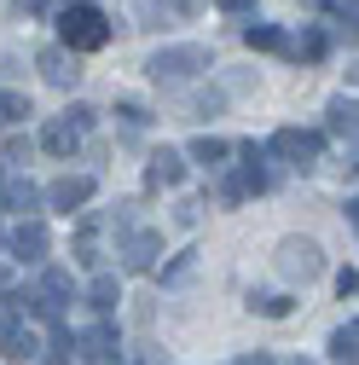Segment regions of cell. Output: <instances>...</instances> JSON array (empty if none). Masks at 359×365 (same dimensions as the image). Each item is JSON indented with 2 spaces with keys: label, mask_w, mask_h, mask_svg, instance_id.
<instances>
[{
  "label": "cell",
  "mask_w": 359,
  "mask_h": 365,
  "mask_svg": "<svg viewBox=\"0 0 359 365\" xmlns=\"http://www.w3.org/2000/svg\"><path fill=\"white\" fill-rule=\"evenodd\" d=\"M110 41V18L99 12V6H87V0H70V6L58 12V47L64 53H99Z\"/></svg>",
  "instance_id": "6da1fadb"
},
{
  "label": "cell",
  "mask_w": 359,
  "mask_h": 365,
  "mask_svg": "<svg viewBox=\"0 0 359 365\" xmlns=\"http://www.w3.org/2000/svg\"><path fill=\"white\" fill-rule=\"evenodd\" d=\"M145 70H151V81H192V76L214 70V53L197 47V41H186V47H157Z\"/></svg>",
  "instance_id": "7a4b0ae2"
},
{
  "label": "cell",
  "mask_w": 359,
  "mask_h": 365,
  "mask_svg": "<svg viewBox=\"0 0 359 365\" xmlns=\"http://www.w3.org/2000/svg\"><path fill=\"white\" fill-rule=\"evenodd\" d=\"M261 151L279 157V163H290V168H313V163L325 157V133H313V128H279Z\"/></svg>",
  "instance_id": "3957f363"
},
{
  "label": "cell",
  "mask_w": 359,
  "mask_h": 365,
  "mask_svg": "<svg viewBox=\"0 0 359 365\" xmlns=\"http://www.w3.org/2000/svg\"><path fill=\"white\" fill-rule=\"evenodd\" d=\"M273 261H279V272H284L290 284H313V279L325 272V250L313 244V238H284Z\"/></svg>",
  "instance_id": "277c9868"
},
{
  "label": "cell",
  "mask_w": 359,
  "mask_h": 365,
  "mask_svg": "<svg viewBox=\"0 0 359 365\" xmlns=\"http://www.w3.org/2000/svg\"><path fill=\"white\" fill-rule=\"evenodd\" d=\"M157 255H162V232H157V226H133V232L116 238V261H122V272H151Z\"/></svg>",
  "instance_id": "5b68a950"
},
{
  "label": "cell",
  "mask_w": 359,
  "mask_h": 365,
  "mask_svg": "<svg viewBox=\"0 0 359 365\" xmlns=\"http://www.w3.org/2000/svg\"><path fill=\"white\" fill-rule=\"evenodd\" d=\"M6 250H12L18 261L41 267V261L53 255V232H47V220H18V226H12V238H6Z\"/></svg>",
  "instance_id": "8992f818"
},
{
  "label": "cell",
  "mask_w": 359,
  "mask_h": 365,
  "mask_svg": "<svg viewBox=\"0 0 359 365\" xmlns=\"http://www.w3.org/2000/svg\"><path fill=\"white\" fill-rule=\"evenodd\" d=\"M93 192H99V180H93V174H64V180H53L41 197H47L53 209L70 215V209H87V203H93Z\"/></svg>",
  "instance_id": "52a82bcc"
},
{
  "label": "cell",
  "mask_w": 359,
  "mask_h": 365,
  "mask_svg": "<svg viewBox=\"0 0 359 365\" xmlns=\"http://www.w3.org/2000/svg\"><path fill=\"white\" fill-rule=\"evenodd\" d=\"M35 354H41L35 331L24 325V319H12V313H0V359H35Z\"/></svg>",
  "instance_id": "ba28073f"
},
{
  "label": "cell",
  "mask_w": 359,
  "mask_h": 365,
  "mask_svg": "<svg viewBox=\"0 0 359 365\" xmlns=\"http://www.w3.org/2000/svg\"><path fill=\"white\" fill-rule=\"evenodd\" d=\"M47 203L35 180H0V209H12L18 220H35V209Z\"/></svg>",
  "instance_id": "9c48e42d"
},
{
  "label": "cell",
  "mask_w": 359,
  "mask_h": 365,
  "mask_svg": "<svg viewBox=\"0 0 359 365\" xmlns=\"http://www.w3.org/2000/svg\"><path fill=\"white\" fill-rule=\"evenodd\" d=\"M76 348H81L87 359H99V365H116V348H122V336H116V325H110V319H99L93 331H81V336H76Z\"/></svg>",
  "instance_id": "30bf717a"
},
{
  "label": "cell",
  "mask_w": 359,
  "mask_h": 365,
  "mask_svg": "<svg viewBox=\"0 0 359 365\" xmlns=\"http://www.w3.org/2000/svg\"><path fill=\"white\" fill-rule=\"evenodd\" d=\"M35 64H41V76H47L53 87H76V81H81L76 53H64V47H41V53H35Z\"/></svg>",
  "instance_id": "8fae6325"
},
{
  "label": "cell",
  "mask_w": 359,
  "mask_h": 365,
  "mask_svg": "<svg viewBox=\"0 0 359 365\" xmlns=\"http://www.w3.org/2000/svg\"><path fill=\"white\" fill-rule=\"evenodd\" d=\"M284 53H290L296 64H319V58L331 53V35H325V29H301L296 41H284Z\"/></svg>",
  "instance_id": "7c38bea8"
},
{
  "label": "cell",
  "mask_w": 359,
  "mask_h": 365,
  "mask_svg": "<svg viewBox=\"0 0 359 365\" xmlns=\"http://www.w3.org/2000/svg\"><path fill=\"white\" fill-rule=\"evenodd\" d=\"M180 157H192L197 168H220V163L232 157V145L220 140V133H197V140H192V151H180Z\"/></svg>",
  "instance_id": "4fadbf2b"
},
{
  "label": "cell",
  "mask_w": 359,
  "mask_h": 365,
  "mask_svg": "<svg viewBox=\"0 0 359 365\" xmlns=\"http://www.w3.org/2000/svg\"><path fill=\"white\" fill-rule=\"evenodd\" d=\"M145 180H151V186H180V180H186V157H180V151H157L151 157V168H145Z\"/></svg>",
  "instance_id": "5bb4252c"
},
{
  "label": "cell",
  "mask_w": 359,
  "mask_h": 365,
  "mask_svg": "<svg viewBox=\"0 0 359 365\" xmlns=\"http://www.w3.org/2000/svg\"><path fill=\"white\" fill-rule=\"evenodd\" d=\"M353 116H359V105H353V93H336V99L325 105V128L336 133V140H353Z\"/></svg>",
  "instance_id": "9a60e30c"
},
{
  "label": "cell",
  "mask_w": 359,
  "mask_h": 365,
  "mask_svg": "<svg viewBox=\"0 0 359 365\" xmlns=\"http://www.w3.org/2000/svg\"><path fill=\"white\" fill-rule=\"evenodd\" d=\"M284 29L279 24H244V47H255V53H284Z\"/></svg>",
  "instance_id": "2e32d148"
},
{
  "label": "cell",
  "mask_w": 359,
  "mask_h": 365,
  "mask_svg": "<svg viewBox=\"0 0 359 365\" xmlns=\"http://www.w3.org/2000/svg\"><path fill=\"white\" fill-rule=\"evenodd\" d=\"M41 145H47L53 157H76V145H81V133L58 116V122H47V133H41Z\"/></svg>",
  "instance_id": "e0dca14e"
},
{
  "label": "cell",
  "mask_w": 359,
  "mask_h": 365,
  "mask_svg": "<svg viewBox=\"0 0 359 365\" xmlns=\"http://www.w3.org/2000/svg\"><path fill=\"white\" fill-rule=\"evenodd\" d=\"M353 354H359V325L348 319V325L331 331V359H336V365H353Z\"/></svg>",
  "instance_id": "ac0fdd59"
},
{
  "label": "cell",
  "mask_w": 359,
  "mask_h": 365,
  "mask_svg": "<svg viewBox=\"0 0 359 365\" xmlns=\"http://www.w3.org/2000/svg\"><path fill=\"white\" fill-rule=\"evenodd\" d=\"M87 302H93L99 313H110V307L122 302V284H116V272H99V279L87 284Z\"/></svg>",
  "instance_id": "d6986e66"
},
{
  "label": "cell",
  "mask_w": 359,
  "mask_h": 365,
  "mask_svg": "<svg viewBox=\"0 0 359 365\" xmlns=\"http://www.w3.org/2000/svg\"><path fill=\"white\" fill-rule=\"evenodd\" d=\"M249 307H255L261 319H290V313H296V302H290L284 290H261V296H249Z\"/></svg>",
  "instance_id": "ffe728a7"
},
{
  "label": "cell",
  "mask_w": 359,
  "mask_h": 365,
  "mask_svg": "<svg viewBox=\"0 0 359 365\" xmlns=\"http://www.w3.org/2000/svg\"><path fill=\"white\" fill-rule=\"evenodd\" d=\"M76 261H81V267H99V220H93V215H87L81 232H76Z\"/></svg>",
  "instance_id": "44dd1931"
},
{
  "label": "cell",
  "mask_w": 359,
  "mask_h": 365,
  "mask_svg": "<svg viewBox=\"0 0 359 365\" xmlns=\"http://www.w3.org/2000/svg\"><path fill=\"white\" fill-rule=\"evenodd\" d=\"M70 348H76L70 325H53V342H47V359H41V365H70Z\"/></svg>",
  "instance_id": "7402d4cb"
},
{
  "label": "cell",
  "mask_w": 359,
  "mask_h": 365,
  "mask_svg": "<svg viewBox=\"0 0 359 365\" xmlns=\"http://www.w3.org/2000/svg\"><path fill=\"white\" fill-rule=\"evenodd\" d=\"M24 116H35V105H29V93H0V122H24Z\"/></svg>",
  "instance_id": "603a6c76"
},
{
  "label": "cell",
  "mask_w": 359,
  "mask_h": 365,
  "mask_svg": "<svg viewBox=\"0 0 359 365\" xmlns=\"http://www.w3.org/2000/svg\"><path fill=\"white\" fill-rule=\"evenodd\" d=\"M116 116H122L128 128H151V110H145L140 99H116Z\"/></svg>",
  "instance_id": "cb8c5ba5"
},
{
  "label": "cell",
  "mask_w": 359,
  "mask_h": 365,
  "mask_svg": "<svg viewBox=\"0 0 359 365\" xmlns=\"http://www.w3.org/2000/svg\"><path fill=\"white\" fill-rule=\"evenodd\" d=\"M64 122H70L76 133H87V128L99 122V110H93V105H70V110H64Z\"/></svg>",
  "instance_id": "d4e9b609"
},
{
  "label": "cell",
  "mask_w": 359,
  "mask_h": 365,
  "mask_svg": "<svg viewBox=\"0 0 359 365\" xmlns=\"http://www.w3.org/2000/svg\"><path fill=\"white\" fill-rule=\"evenodd\" d=\"M192 261H197V255H174V261L162 267V284H180V279H186V272H192Z\"/></svg>",
  "instance_id": "484cf974"
},
{
  "label": "cell",
  "mask_w": 359,
  "mask_h": 365,
  "mask_svg": "<svg viewBox=\"0 0 359 365\" xmlns=\"http://www.w3.org/2000/svg\"><path fill=\"white\" fill-rule=\"evenodd\" d=\"M220 203H244V186H238V174L220 180Z\"/></svg>",
  "instance_id": "4316f807"
},
{
  "label": "cell",
  "mask_w": 359,
  "mask_h": 365,
  "mask_svg": "<svg viewBox=\"0 0 359 365\" xmlns=\"http://www.w3.org/2000/svg\"><path fill=\"white\" fill-rule=\"evenodd\" d=\"M336 290H342V302H353V290H359V272H353V267H342V279H336Z\"/></svg>",
  "instance_id": "83f0119b"
},
{
  "label": "cell",
  "mask_w": 359,
  "mask_h": 365,
  "mask_svg": "<svg viewBox=\"0 0 359 365\" xmlns=\"http://www.w3.org/2000/svg\"><path fill=\"white\" fill-rule=\"evenodd\" d=\"M214 6H220V12H232V18H238V12H255V0H214Z\"/></svg>",
  "instance_id": "f1b7e54d"
},
{
  "label": "cell",
  "mask_w": 359,
  "mask_h": 365,
  "mask_svg": "<svg viewBox=\"0 0 359 365\" xmlns=\"http://www.w3.org/2000/svg\"><path fill=\"white\" fill-rule=\"evenodd\" d=\"M6 163H29V140H12L6 145Z\"/></svg>",
  "instance_id": "f546056e"
},
{
  "label": "cell",
  "mask_w": 359,
  "mask_h": 365,
  "mask_svg": "<svg viewBox=\"0 0 359 365\" xmlns=\"http://www.w3.org/2000/svg\"><path fill=\"white\" fill-rule=\"evenodd\" d=\"M12 6H18V12H47L53 0H12Z\"/></svg>",
  "instance_id": "4dcf8cb0"
},
{
  "label": "cell",
  "mask_w": 359,
  "mask_h": 365,
  "mask_svg": "<svg viewBox=\"0 0 359 365\" xmlns=\"http://www.w3.org/2000/svg\"><path fill=\"white\" fill-rule=\"evenodd\" d=\"M244 365H273V354H249V359H244Z\"/></svg>",
  "instance_id": "1f68e13d"
},
{
  "label": "cell",
  "mask_w": 359,
  "mask_h": 365,
  "mask_svg": "<svg viewBox=\"0 0 359 365\" xmlns=\"http://www.w3.org/2000/svg\"><path fill=\"white\" fill-rule=\"evenodd\" d=\"M0 244H6V232H0Z\"/></svg>",
  "instance_id": "d6a6232c"
},
{
  "label": "cell",
  "mask_w": 359,
  "mask_h": 365,
  "mask_svg": "<svg viewBox=\"0 0 359 365\" xmlns=\"http://www.w3.org/2000/svg\"><path fill=\"white\" fill-rule=\"evenodd\" d=\"M296 365H301V359H296Z\"/></svg>",
  "instance_id": "836d02e7"
}]
</instances>
